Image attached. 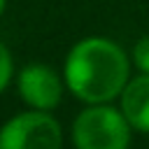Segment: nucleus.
Instances as JSON below:
<instances>
[{"label":"nucleus","instance_id":"nucleus-3","mask_svg":"<svg viewBox=\"0 0 149 149\" xmlns=\"http://www.w3.org/2000/svg\"><path fill=\"white\" fill-rule=\"evenodd\" d=\"M63 128L49 112L30 109L0 126V149H61Z\"/></svg>","mask_w":149,"mask_h":149},{"label":"nucleus","instance_id":"nucleus-2","mask_svg":"<svg viewBox=\"0 0 149 149\" xmlns=\"http://www.w3.org/2000/svg\"><path fill=\"white\" fill-rule=\"evenodd\" d=\"M130 133L133 128L121 107L109 102L88 105L72 121L74 149H128Z\"/></svg>","mask_w":149,"mask_h":149},{"label":"nucleus","instance_id":"nucleus-4","mask_svg":"<svg viewBox=\"0 0 149 149\" xmlns=\"http://www.w3.org/2000/svg\"><path fill=\"white\" fill-rule=\"evenodd\" d=\"M16 91L30 109L51 112L63 100L65 79L44 63H30L16 74Z\"/></svg>","mask_w":149,"mask_h":149},{"label":"nucleus","instance_id":"nucleus-5","mask_svg":"<svg viewBox=\"0 0 149 149\" xmlns=\"http://www.w3.org/2000/svg\"><path fill=\"white\" fill-rule=\"evenodd\" d=\"M121 112L133 130L149 135V72L130 77L121 91Z\"/></svg>","mask_w":149,"mask_h":149},{"label":"nucleus","instance_id":"nucleus-6","mask_svg":"<svg viewBox=\"0 0 149 149\" xmlns=\"http://www.w3.org/2000/svg\"><path fill=\"white\" fill-rule=\"evenodd\" d=\"M130 61L133 65L140 70V72H149V35L140 37L133 47V54H130Z\"/></svg>","mask_w":149,"mask_h":149},{"label":"nucleus","instance_id":"nucleus-8","mask_svg":"<svg viewBox=\"0 0 149 149\" xmlns=\"http://www.w3.org/2000/svg\"><path fill=\"white\" fill-rule=\"evenodd\" d=\"M5 7H7V0H0V16L5 14Z\"/></svg>","mask_w":149,"mask_h":149},{"label":"nucleus","instance_id":"nucleus-7","mask_svg":"<svg viewBox=\"0 0 149 149\" xmlns=\"http://www.w3.org/2000/svg\"><path fill=\"white\" fill-rule=\"evenodd\" d=\"M12 77H14V61H12V54H9L7 44L0 42V93L9 86Z\"/></svg>","mask_w":149,"mask_h":149},{"label":"nucleus","instance_id":"nucleus-1","mask_svg":"<svg viewBox=\"0 0 149 149\" xmlns=\"http://www.w3.org/2000/svg\"><path fill=\"white\" fill-rule=\"evenodd\" d=\"M65 88L81 102H112L130 79V58L109 37L91 35L79 40L63 63Z\"/></svg>","mask_w":149,"mask_h":149}]
</instances>
